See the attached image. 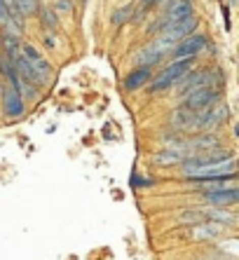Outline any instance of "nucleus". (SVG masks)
Wrapping results in <instances>:
<instances>
[{
  "label": "nucleus",
  "mask_w": 239,
  "mask_h": 260,
  "mask_svg": "<svg viewBox=\"0 0 239 260\" xmlns=\"http://www.w3.org/2000/svg\"><path fill=\"white\" fill-rule=\"evenodd\" d=\"M181 178L204 181V178H237V159H221L211 162L202 157H188L176 167Z\"/></svg>",
  "instance_id": "obj_1"
},
{
  "label": "nucleus",
  "mask_w": 239,
  "mask_h": 260,
  "mask_svg": "<svg viewBox=\"0 0 239 260\" xmlns=\"http://www.w3.org/2000/svg\"><path fill=\"white\" fill-rule=\"evenodd\" d=\"M225 82V73L218 66H202V68H192L186 78L176 85V101L190 94L192 89H202V87H221Z\"/></svg>",
  "instance_id": "obj_2"
},
{
  "label": "nucleus",
  "mask_w": 239,
  "mask_h": 260,
  "mask_svg": "<svg viewBox=\"0 0 239 260\" xmlns=\"http://www.w3.org/2000/svg\"><path fill=\"white\" fill-rule=\"evenodd\" d=\"M195 61H197V59L169 61L167 66L162 68L157 75H153V80H150V85H148V94H150V96H157V94H162V91H167V89H171V87H176L181 80L186 78L188 73L195 68Z\"/></svg>",
  "instance_id": "obj_3"
},
{
  "label": "nucleus",
  "mask_w": 239,
  "mask_h": 260,
  "mask_svg": "<svg viewBox=\"0 0 239 260\" xmlns=\"http://www.w3.org/2000/svg\"><path fill=\"white\" fill-rule=\"evenodd\" d=\"M227 120H230V108H227L223 101H218V103H214V106H209V108L197 110V113L192 115L190 132L188 134L216 132V129H221Z\"/></svg>",
  "instance_id": "obj_4"
},
{
  "label": "nucleus",
  "mask_w": 239,
  "mask_h": 260,
  "mask_svg": "<svg viewBox=\"0 0 239 260\" xmlns=\"http://www.w3.org/2000/svg\"><path fill=\"white\" fill-rule=\"evenodd\" d=\"M209 47V36L206 33H192V36L183 38L176 47L169 52L167 59L169 61H183V59H197V56H202V52Z\"/></svg>",
  "instance_id": "obj_5"
},
{
  "label": "nucleus",
  "mask_w": 239,
  "mask_h": 260,
  "mask_svg": "<svg viewBox=\"0 0 239 260\" xmlns=\"http://www.w3.org/2000/svg\"><path fill=\"white\" fill-rule=\"evenodd\" d=\"M218 101H223L221 87H202V89H192L190 94H186V96L178 101V106L192 110V113H197V110L209 108V106H214V103H218Z\"/></svg>",
  "instance_id": "obj_6"
},
{
  "label": "nucleus",
  "mask_w": 239,
  "mask_h": 260,
  "mask_svg": "<svg viewBox=\"0 0 239 260\" xmlns=\"http://www.w3.org/2000/svg\"><path fill=\"white\" fill-rule=\"evenodd\" d=\"M19 54L26 59V63H28L33 71H36V75L45 82V85H49V80L54 78V66L52 61L47 59V56L42 54L38 47H33L31 43H21V49H19Z\"/></svg>",
  "instance_id": "obj_7"
},
{
  "label": "nucleus",
  "mask_w": 239,
  "mask_h": 260,
  "mask_svg": "<svg viewBox=\"0 0 239 260\" xmlns=\"http://www.w3.org/2000/svg\"><path fill=\"white\" fill-rule=\"evenodd\" d=\"M197 206H214V209H234L239 202V190L237 185L227 190H214V192H202L197 197Z\"/></svg>",
  "instance_id": "obj_8"
},
{
  "label": "nucleus",
  "mask_w": 239,
  "mask_h": 260,
  "mask_svg": "<svg viewBox=\"0 0 239 260\" xmlns=\"http://www.w3.org/2000/svg\"><path fill=\"white\" fill-rule=\"evenodd\" d=\"M223 145V136L216 132H206V134H190V139H186V152L188 157H197L202 152L211 150Z\"/></svg>",
  "instance_id": "obj_9"
},
{
  "label": "nucleus",
  "mask_w": 239,
  "mask_h": 260,
  "mask_svg": "<svg viewBox=\"0 0 239 260\" xmlns=\"http://www.w3.org/2000/svg\"><path fill=\"white\" fill-rule=\"evenodd\" d=\"M0 103H3V115H5L7 120H19V117H24L26 101H24V96L19 94V89L5 87L3 94H0Z\"/></svg>",
  "instance_id": "obj_10"
},
{
  "label": "nucleus",
  "mask_w": 239,
  "mask_h": 260,
  "mask_svg": "<svg viewBox=\"0 0 239 260\" xmlns=\"http://www.w3.org/2000/svg\"><path fill=\"white\" fill-rule=\"evenodd\" d=\"M153 68H145V66H134L132 71L125 75V80H122V87H125V91H138L143 89V87L150 85V80H153Z\"/></svg>",
  "instance_id": "obj_11"
},
{
  "label": "nucleus",
  "mask_w": 239,
  "mask_h": 260,
  "mask_svg": "<svg viewBox=\"0 0 239 260\" xmlns=\"http://www.w3.org/2000/svg\"><path fill=\"white\" fill-rule=\"evenodd\" d=\"M167 59V56H162L160 52H157L155 47H153V45H145V47H141L136 52V54H134V66H145V68H155L157 63H162V61Z\"/></svg>",
  "instance_id": "obj_12"
},
{
  "label": "nucleus",
  "mask_w": 239,
  "mask_h": 260,
  "mask_svg": "<svg viewBox=\"0 0 239 260\" xmlns=\"http://www.w3.org/2000/svg\"><path fill=\"white\" fill-rule=\"evenodd\" d=\"M178 223L186 225V228H195V225L206 223V213H204L202 206L199 209H188V211H183L178 216Z\"/></svg>",
  "instance_id": "obj_13"
},
{
  "label": "nucleus",
  "mask_w": 239,
  "mask_h": 260,
  "mask_svg": "<svg viewBox=\"0 0 239 260\" xmlns=\"http://www.w3.org/2000/svg\"><path fill=\"white\" fill-rule=\"evenodd\" d=\"M38 12H40V21H42V28L45 30H56L59 28V17H56L54 10L42 7V10H38Z\"/></svg>",
  "instance_id": "obj_14"
},
{
  "label": "nucleus",
  "mask_w": 239,
  "mask_h": 260,
  "mask_svg": "<svg viewBox=\"0 0 239 260\" xmlns=\"http://www.w3.org/2000/svg\"><path fill=\"white\" fill-rule=\"evenodd\" d=\"M132 14H134L132 5H122L120 10H115V12H113V17H110V24H113V26H125L127 21L132 19Z\"/></svg>",
  "instance_id": "obj_15"
},
{
  "label": "nucleus",
  "mask_w": 239,
  "mask_h": 260,
  "mask_svg": "<svg viewBox=\"0 0 239 260\" xmlns=\"http://www.w3.org/2000/svg\"><path fill=\"white\" fill-rule=\"evenodd\" d=\"M14 3H17L19 12L24 14V17H33L40 10V0H14Z\"/></svg>",
  "instance_id": "obj_16"
},
{
  "label": "nucleus",
  "mask_w": 239,
  "mask_h": 260,
  "mask_svg": "<svg viewBox=\"0 0 239 260\" xmlns=\"http://www.w3.org/2000/svg\"><path fill=\"white\" fill-rule=\"evenodd\" d=\"M0 26H5L10 33H14L12 26H10V17H7V7H5V0H0Z\"/></svg>",
  "instance_id": "obj_17"
},
{
  "label": "nucleus",
  "mask_w": 239,
  "mask_h": 260,
  "mask_svg": "<svg viewBox=\"0 0 239 260\" xmlns=\"http://www.w3.org/2000/svg\"><path fill=\"white\" fill-rule=\"evenodd\" d=\"M42 38H45V45H47L49 49H56V36H54L52 30H45V36Z\"/></svg>",
  "instance_id": "obj_18"
},
{
  "label": "nucleus",
  "mask_w": 239,
  "mask_h": 260,
  "mask_svg": "<svg viewBox=\"0 0 239 260\" xmlns=\"http://www.w3.org/2000/svg\"><path fill=\"white\" fill-rule=\"evenodd\" d=\"M56 7H59V10H64V12H71L73 3H68V0H56Z\"/></svg>",
  "instance_id": "obj_19"
},
{
  "label": "nucleus",
  "mask_w": 239,
  "mask_h": 260,
  "mask_svg": "<svg viewBox=\"0 0 239 260\" xmlns=\"http://www.w3.org/2000/svg\"><path fill=\"white\" fill-rule=\"evenodd\" d=\"M155 3H157V0H141V7H145V10H148V7H153Z\"/></svg>",
  "instance_id": "obj_20"
},
{
  "label": "nucleus",
  "mask_w": 239,
  "mask_h": 260,
  "mask_svg": "<svg viewBox=\"0 0 239 260\" xmlns=\"http://www.w3.org/2000/svg\"><path fill=\"white\" fill-rule=\"evenodd\" d=\"M3 89H5V82H3V78H0V94H3Z\"/></svg>",
  "instance_id": "obj_21"
},
{
  "label": "nucleus",
  "mask_w": 239,
  "mask_h": 260,
  "mask_svg": "<svg viewBox=\"0 0 239 260\" xmlns=\"http://www.w3.org/2000/svg\"><path fill=\"white\" fill-rule=\"evenodd\" d=\"M0 40H3V26H0Z\"/></svg>",
  "instance_id": "obj_22"
},
{
  "label": "nucleus",
  "mask_w": 239,
  "mask_h": 260,
  "mask_svg": "<svg viewBox=\"0 0 239 260\" xmlns=\"http://www.w3.org/2000/svg\"><path fill=\"white\" fill-rule=\"evenodd\" d=\"M234 3H237V0H230V5H234Z\"/></svg>",
  "instance_id": "obj_23"
}]
</instances>
